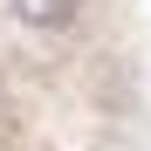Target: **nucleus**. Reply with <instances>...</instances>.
Here are the masks:
<instances>
[{
    "label": "nucleus",
    "mask_w": 151,
    "mask_h": 151,
    "mask_svg": "<svg viewBox=\"0 0 151 151\" xmlns=\"http://www.w3.org/2000/svg\"><path fill=\"white\" fill-rule=\"evenodd\" d=\"M7 14L28 35H69L76 21H83V0H7Z\"/></svg>",
    "instance_id": "nucleus-1"
}]
</instances>
